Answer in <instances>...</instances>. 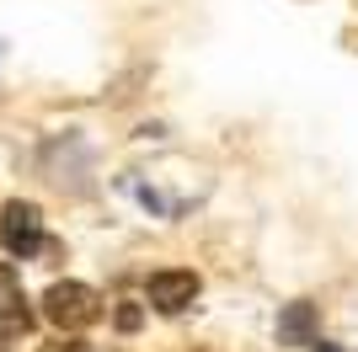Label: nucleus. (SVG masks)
<instances>
[{
    "mask_svg": "<svg viewBox=\"0 0 358 352\" xmlns=\"http://www.w3.org/2000/svg\"><path fill=\"white\" fill-rule=\"evenodd\" d=\"M193 293H198V278H193V272H182V267L150 272V283H145V299H150L155 309H166V315L187 309V305H193Z\"/></svg>",
    "mask_w": 358,
    "mask_h": 352,
    "instance_id": "nucleus-3",
    "label": "nucleus"
},
{
    "mask_svg": "<svg viewBox=\"0 0 358 352\" xmlns=\"http://www.w3.org/2000/svg\"><path fill=\"white\" fill-rule=\"evenodd\" d=\"M278 342L284 347H315V305L310 299H294V305L278 309Z\"/></svg>",
    "mask_w": 358,
    "mask_h": 352,
    "instance_id": "nucleus-4",
    "label": "nucleus"
},
{
    "mask_svg": "<svg viewBox=\"0 0 358 352\" xmlns=\"http://www.w3.org/2000/svg\"><path fill=\"white\" fill-rule=\"evenodd\" d=\"M43 315L54 325H64V331H80V325H91L102 315V299H96L86 283H54V288L43 293Z\"/></svg>",
    "mask_w": 358,
    "mask_h": 352,
    "instance_id": "nucleus-1",
    "label": "nucleus"
},
{
    "mask_svg": "<svg viewBox=\"0 0 358 352\" xmlns=\"http://www.w3.org/2000/svg\"><path fill=\"white\" fill-rule=\"evenodd\" d=\"M315 352H343V347H337V342H321V347H315Z\"/></svg>",
    "mask_w": 358,
    "mask_h": 352,
    "instance_id": "nucleus-6",
    "label": "nucleus"
},
{
    "mask_svg": "<svg viewBox=\"0 0 358 352\" xmlns=\"http://www.w3.org/2000/svg\"><path fill=\"white\" fill-rule=\"evenodd\" d=\"M139 321H145V315H139L134 305H123V309H118V325H123V331H139Z\"/></svg>",
    "mask_w": 358,
    "mask_h": 352,
    "instance_id": "nucleus-5",
    "label": "nucleus"
},
{
    "mask_svg": "<svg viewBox=\"0 0 358 352\" xmlns=\"http://www.w3.org/2000/svg\"><path fill=\"white\" fill-rule=\"evenodd\" d=\"M0 240H6V251H11L16 262H27L32 251L43 246V214H38V203H6Z\"/></svg>",
    "mask_w": 358,
    "mask_h": 352,
    "instance_id": "nucleus-2",
    "label": "nucleus"
},
{
    "mask_svg": "<svg viewBox=\"0 0 358 352\" xmlns=\"http://www.w3.org/2000/svg\"><path fill=\"white\" fill-rule=\"evenodd\" d=\"M0 352H6V347H0Z\"/></svg>",
    "mask_w": 358,
    "mask_h": 352,
    "instance_id": "nucleus-7",
    "label": "nucleus"
}]
</instances>
